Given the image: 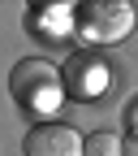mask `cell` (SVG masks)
<instances>
[{
    "label": "cell",
    "instance_id": "obj_8",
    "mask_svg": "<svg viewBox=\"0 0 138 156\" xmlns=\"http://www.w3.org/2000/svg\"><path fill=\"white\" fill-rule=\"evenodd\" d=\"M130 126H134V134H138V100L130 104Z\"/></svg>",
    "mask_w": 138,
    "mask_h": 156
},
{
    "label": "cell",
    "instance_id": "obj_3",
    "mask_svg": "<svg viewBox=\"0 0 138 156\" xmlns=\"http://www.w3.org/2000/svg\"><path fill=\"white\" fill-rule=\"evenodd\" d=\"M65 91L73 95V100H99V95L112 87V69L99 52H91V48H78L69 61H65Z\"/></svg>",
    "mask_w": 138,
    "mask_h": 156
},
{
    "label": "cell",
    "instance_id": "obj_2",
    "mask_svg": "<svg viewBox=\"0 0 138 156\" xmlns=\"http://www.w3.org/2000/svg\"><path fill=\"white\" fill-rule=\"evenodd\" d=\"M130 30H134V5H125V0H86L73 9V35L86 48L121 44Z\"/></svg>",
    "mask_w": 138,
    "mask_h": 156
},
{
    "label": "cell",
    "instance_id": "obj_4",
    "mask_svg": "<svg viewBox=\"0 0 138 156\" xmlns=\"http://www.w3.org/2000/svg\"><path fill=\"white\" fill-rule=\"evenodd\" d=\"M26 156H86V139L65 122H39L26 130Z\"/></svg>",
    "mask_w": 138,
    "mask_h": 156
},
{
    "label": "cell",
    "instance_id": "obj_7",
    "mask_svg": "<svg viewBox=\"0 0 138 156\" xmlns=\"http://www.w3.org/2000/svg\"><path fill=\"white\" fill-rule=\"evenodd\" d=\"M125 156H138V134H130V139H125Z\"/></svg>",
    "mask_w": 138,
    "mask_h": 156
},
{
    "label": "cell",
    "instance_id": "obj_6",
    "mask_svg": "<svg viewBox=\"0 0 138 156\" xmlns=\"http://www.w3.org/2000/svg\"><path fill=\"white\" fill-rule=\"evenodd\" d=\"M86 156H125V139L112 130H95L86 134Z\"/></svg>",
    "mask_w": 138,
    "mask_h": 156
},
{
    "label": "cell",
    "instance_id": "obj_5",
    "mask_svg": "<svg viewBox=\"0 0 138 156\" xmlns=\"http://www.w3.org/2000/svg\"><path fill=\"white\" fill-rule=\"evenodd\" d=\"M30 17H35V22H30V26H35V30H39V26H43V30H48L52 39H61L65 30H73V9H69V5H56V9H43V13H39V9H35Z\"/></svg>",
    "mask_w": 138,
    "mask_h": 156
},
{
    "label": "cell",
    "instance_id": "obj_1",
    "mask_svg": "<svg viewBox=\"0 0 138 156\" xmlns=\"http://www.w3.org/2000/svg\"><path fill=\"white\" fill-rule=\"evenodd\" d=\"M61 87H65V74L48 56H22L13 65V74H9V91L26 113H52L61 104V95H65Z\"/></svg>",
    "mask_w": 138,
    "mask_h": 156
}]
</instances>
